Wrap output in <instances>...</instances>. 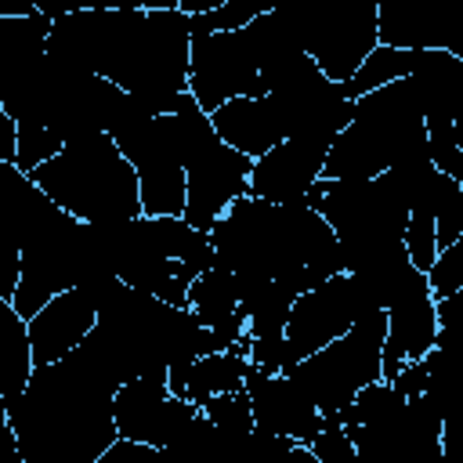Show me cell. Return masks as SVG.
<instances>
[{"label":"cell","instance_id":"cell-1","mask_svg":"<svg viewBox=\"0 0 463 463\" xmlns=\"http://www.w3.org/2000/svg\"><path fill=\"white\" fill-rule=\"evenodd\" d=\"M188 43L192 29L181 7H83L51 18L43 51L112 80L148 116H163L188 90Z\"/></svg>","mask_w":463,"mask_h":463},{"label":"cell","instance_id":"cell-2","mask_svg":"<svg viewBox=\"0 0 463 463\" xmlns=\"http://www.w3.org/2000/svg\"><path fill=\"white\" fill-rule=\"evenodd\" d=\"M213 264L235 275H264L304 293L344 271L340 242L318 210L307 203H268L239 195L210 224Z\"/></svg>","mask_w":463,"mask_h":463},{"label":"cell","instance_id":"cell-3","mask_svg":"<svg viewBox=\"0 0 463 463\" xmlns=\"http://www.w3.org/2000/svg\"><path fill=\"white\" fill-rule=\"evenodd\" d=\"M112 394L69 354L36 362L22 394L7 402L25 463H94L119 434L112 420Z\"/></svg>","mask_w":463,"mask_h":463},{"label":"cell","instance_id":"cell-4","mask_svg":"<svg viewBox=\"0 0 463 463\" xmlns=\"http://www.w3.org/2000/svg\"><path fill=\"white\" fill-rule=\"evenodd\" d=\"M430 156L412 80H391L354 98L347 127L333 137L322 177H373L402 159Z\"/></svg>","mask_w":463,"mask_h":463},{"label":"cell","instance_id":"cell-5","mask_svg":"<svg viewBox=\"0 0 463 463\" xmlns=\"http://www.w3.org/2000/svg\"><path fill=\"white\" fill-rule=\"evenodd\" d=\"M65 213L80 221L137 217V174L109 134H87L65 141L51 159L29 174Z\"/></svg>","mask_w":463,"mask_h":463},{"label":"cell","instance_id":"cell-6","mask_svg":"<svg viewBox=\"0 0 463 463\" xmlns=\"http://www.w3.org/2000/svg\"><path fill=\"white\" fill-rule=\"evenodd\" d=\"M166 127L181 170H184V210L181 217L203 232L224 213V206L239 195H246L250 184V166L253 159L224 145L210 123V112L195 105V98L184 90L170 112L159 116Z\"/></svg>","mask_w":463,"mask_h":463},{"label":"cell","instance_id":"cell-7","mask_svg":"<svg viewBox=\"0 0 463 463\" xmlns=\"http://www.w3.org/2000/svg\"><path fill=\"white\" fill-rule=\"evenodd\" d=\"M304 203L322 213V221L333 228L344 257V271L358 264L365 253L383 250L391 242L405 239L409 206L391 184L387 174L373 177H318Z\"/></svg>","mask_w":463,"mask_h":463},{"label":"cell","instance_id":"cell-8","mask_svg":"<svg viewBox=\"0 0 463 463\" xmlns=\"http://www.w3.org/2000/svg\"><path fill=\"white\" fill-rule=\"evenodd\" d=\"M297 36L304 54L344 83L376 40V0H282L271 7Z\"/></svg>","mask_w":463,"mask_h":463},{"label":"cell","instance_id":"cell-9","mask_svg":"<svg viewBox=\"0 0 463 463\" xmlns=\"http://www.w3.org/2000/svg\"><path fill=\"white\" fill-rule=\"evenodd\" d=\"M380 347H383V307L365 311L318 351L289 362L282 373L307 394L318 412H336L365 383L380 380Z\"/></svg>","mask_w":463,"mask_h":463},{"label":"cell","instance_id":"cell-10","mask_svg":"<svg viewBox=\"0 0 463 463\" xmlns=\"http://www.w3.org/2000/svg\"><path fill=\"white\" fill-rule=\"evenodd\" d=\"M109 137L127 156V163L137 174V195L141 213L166 217L184 210V170L177 159V148L159 123V116H148L130 94L123 116L109 127Z\"/></svg>","mask_w":463,"mask_h":463},{"label":"cell","instance_id":"cell-11","mask_svg":"<svg viewBox=\"0 0 463 463\" xmlns=\"http://www.w3.org/2000/svg\"><path fill=\"white\" fill-rule=\"evenodd\" d=\"M83 275V221L61 213L54 224L22 242L18 253V286L11 304L22 318H33L54 293L72 289Z\"/></svg>","mask_w":463,"mask_h":463},{"label":"cell","instance_id":"cell-12","mask_svg":"<svg viewBox=\"0 0 463 463\" xmlns=\"http://www.w3.org/2000/svg\"><path fill=\"white\" fill-rule=\"evenodd\" d=\"M373 307H376V300L369 297L362 279L351 271H336L326 282L297 293L289 304V315H286V329H282L286 365L318 351L322 344L336 340L340 333H347V326L354 318H362Z\"/></svg>","mask_w":463,"mask_h":463},{"label":"cell","instance_id":"cell-13","mask_svg":"<svg viewBox=\"0 0 463 463\" xmlns=\"http://www.w3.org/2000/svg\"><path fill=\"white\" fill-rule=\"evenodd\" d=\"M188 94L203 112H213L228 98H260L264 80L250 58L239 29L192 33L188 43Z\"/></svg>","mask_w":463,"mask_h":463},{"label":"cell","instance_id":"cell-14","mask_svg":"<svg viewBox=\"0 0 463 463\" xmlns=\"http://www.w3.org/2000/svg\"><path fill=\"white\" fill-rule=\"evenodd\" d=\"M195 412H199L195 402L170 394L166 376H134L119 383L112 394L116 434L130 441H145L159 452L174 445V438L184 430V423Z\"/></svg>","mask_w":463,"mask_h":463},{"label":"cell","instance_id":"cell-15","mask_svg":"<svg viewBox=\"0 0 463 463\" xmlns=\"http://www.w3.org/2000/svg\"><path fill=\"white\" fill-rule=\"evenodd\" d=\"M333 137L322 134H289L268 152H260L250 166V184L246 192L268 203H304L307 188L322 177V163L329 152Z\"/></svg>","mask_w":463,"mask_h":463},{"label":"cell","instance_id":"cell-16","mask_svg":"<svg viewBox=\"0 0 463 463\" xmlns=\"http://www.w3.org/2000/svg\"><path fill=\"white\" fill-rule=\"evenodd\" d=\"M438 315L434 297L427 289V275L420 271L387 307H383V347H380V380H391L405 362L420 358L434 347Z\"/></svg>","mask_w":463,"mask_h":463},{"label":"cell","instance_id":"cell-17","mask_svg":"<svg viewBox=\"0 0 463 463\" xmlns=\"http://www.w3.org/2000/svg\"><path fill=\"white\" fill-rule=\"evenodd\" d=\"M242 387L250 394V412H253L257 430L279 434V438H289L300 445H307L322 430V412L307 402V394L286 373H260L250 362Z\"/></svg>","mask_w":463,"mask_h":463},{"label":"cell","instance_id":"cell-18","mask_svg":"<svg viewBox=\"0 0 463 463\" xmlns=\"http://www.w3.org/2000/svg\"><path fill=\"white\" fill-rule=\"evenodd\" d=\"M98 318V304L87 289L72 286L54 293L33 318H25L29 326V347H33V365L36 362H58L65 358L94 326Z\"/></svg>","mask_w":463,"mask_h":463},{"label":"cell","instance_id":"cell-19","mask_svg":"<svg viewBox=\"0 0 463 463\" xmlns=\"http://www.w3.org/2000/svg\"><path fill=\"white\" fill-rule=\"evenodd\" d=\"M210 123H213V130L224 145H232L235 152H242L250 159H257L260 152H268L271 145H279L286 137L282 119H279L268 94H260V98H228L210 112Z\"/></svg>","mask_w":463,"mask_h":463},{"label":"cell","instance_id":"cell-20","mask_svg":"<svg viewBox=\"0 0 463 463\" xmlns=\"http://www.w3.org/2000/svg\"><path fill=\"white\" fill-rule=\"evenodd\" d=\"M409 80H412L423 119L427 116H441V119L463 116V58H456L445 47H430V51H423V61L409 72Z\"/></svg>","mask_w":463,"mask_h":463},{"label":"cell","instance_id":"cell-21","mask_svg":"<svg viewBox=\"0 0 463 463\" xmlns=\"http://www.w3.org/2000/svg\"><path fill=\"white\" fill-rule=\"evenodd\" d=\"M29 373H33L29 326L14 311V304L7 297H0V394H4V402L22 394Z\"/></svg>","mask_w":463,"mask_h":463},{"label":"cell","instance_id":"cell-22","mask_svg":"<svg viewBox=\"0 0 463 463\" xmlns=\"http://www.w3.org/2000/svg\"><path fill=\"white\" fill-rule=\"evenodd\" d=\"M420 61H423V51H416V47L376 43V47L362 58V65L340 83V90H344V98L354 101L358 94H365V90H373V87H383V83H391V80L409 76Z\"/></svg>","mask_w":463,"mask_h":463},{"label":"cell","instance_id":"cell-23","mask_svg":"<svg viewBox=\"0 0 463 463\" xmlns=\"http://www.w3.org/2000/svg\"><path fill=\"white\" fill-rule=\"evenodd\" d=\"M250 373V358L242 351H206L192 362L188 369V383H184V398L203 405L210 394H221V391H235L242 387Z\"/></svg>","mask_w":463,"mask_h":463},{"label":"cell","instance_id":"cell-24","mask_svg":"<svg viewBox=\"0 0 463 463\" xmlns=\"http://www.w3.org/2000/svg\"><path fill=\"white\" fill-rule=\"evenodd\" d=\"M423 130H427V148H430V163L463 181V137L456 130V119H441V116H427L423 119Z\"/></svg>","mask_w":463,"mask_h":463},{"label":"cell","instance_id":"cell-25","mask_svg":"<svg viewBox=\"0 0 463 463\" xmlns=\"http://www.w3.org/2000/svg\"><path fill=\"white\" fill-rule=\"evenodd\" d=\"M264 11H271V0H224L203 14H188V29L192 33H228V29H242L246 22H253Z\"/></svg>","mask_w":463,"mask_h":463},{"label":"cell","instance_id":"cell-26","mask_svg":"<svg viewBox=\"0 0 463 463\" xmlns=\"http://www.w3.org/2000/svg\"><path fill=\"white\" fill-rule=\"evenodd\" d=\"M199 409H203L221 430H253V412H250V394H246V387L210 394Z\"/></svg>","mask_w":463,"mask_h":463},{"label":"cell","instance_id":"cell-27","mask_svg":"<svg viewBox=\"0 0 463 463\" xmlns=\"http://www.w3.org/2000/svg\"><path fill=\"white\" fill-rule=\"evenodd\" d=\"M423 275H427V289H430L434 300L459 293L463 289V239L438 250V257L430 260V268Z\"/></svg>","mask_w":463,"mask_h":463},{"label":"cell","instance_id":"cell-28","mask_svg":"<svg viewBox=\"0 0 463 463\" xmlns=\"http://www.w3.org/2000/svg\"><path fill=\"white\" fill-rule=\"evenodd\" d=\"M307 449H311V456H315L318 463H358L354 441H351L347 430H344L340 423H333V420H322V430L307 441Z\"/></svg>","mask_w":463,"mask_h":463},{"label":"cell","instance_id":"cell-29","mask_svg":"<svg viewBox=\"0 0 463 463\" xmlns=\"http://www.w3.org/2000/svg\"><path fill=\"white\" fill-rule=\"evenodd\" d=\"M456 239H463V184L452 188L445 195V203L438 206V213H434V242H438V250L452 246Z\"/></svg>","mask_w":463,"mask_h":463},{"label":"cell","instance_id":"cell-30","mask_svg":"<svg viewBox=\"0 0 463 463\" xmlns=\"http://www.w3.org/2000/svg\"><path fill=\"white\" fill-rule=\"evenodd\" d=\"M14 148H18V130H14V119L0 105V163H14Z\"/></svg>","mask_w":463,"mask_h":463},{"label":"cell","instance_id":"cell-31","mask_svg":"<svg viewBox=\"0 0 463 463\" xmlns=\"http://www.w3.org/2000/svg\"><path fill=\"white\" fill-rule=\"evenodd\" d=\"M33 7L47 18H58V14H69V11H83V7H94V0H33Z\"/></svg>","mask_w":463,"mask_h":463},{"label":"cell","instance_id":"cell-32","mask_svg":"<svg viewBox=\"0 0 463 463\" xmlns=\"http://www.w3.org/2000/svg\"><path fill=\"white\" fill-rule=\"evenodd\" d=\"M33 0H0V14H33Z\"/></svg>","mask_w":463,"mask_h":463},{"label":"cell","instance_id":"cell-33","mask_svg":"<svg viewBox=\"0 0 463 463\" xmlns=\"http://www.w3.org/2000/svg\"><path fill=\"white\" fill-rule=\"evenodd\" d=\"M14 449H18V441H14V430H11L7 416H0V452H14Z\"/></svg>","mask_w":463,"mask_h":463},{"label":"cell","instance_id":"cell-34","mask_svg":"<svg viewBox=\"0 0 463 463\" xmlns=\"http://www.w3.org/2000/svg\"><path fill=\"white\" fill-rule=\"evenodd\" d=\"M0 416H7V402H4V394H0Z\"/></svg>","mask_w":463,"mask_h":463}]
</instances>
